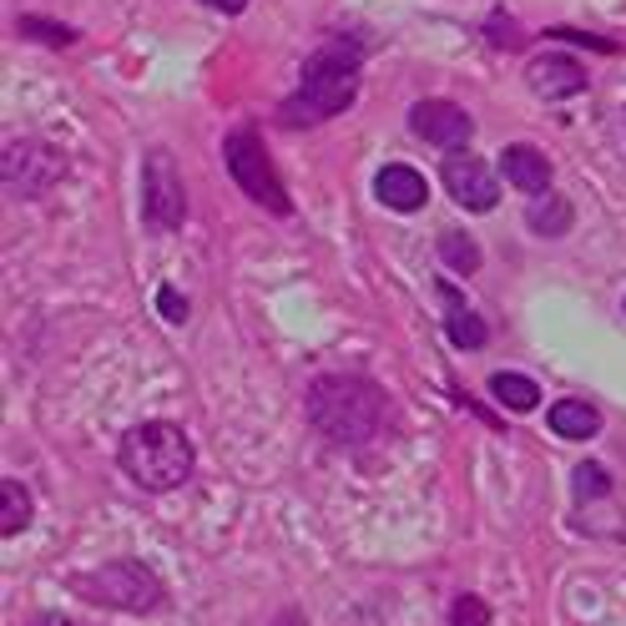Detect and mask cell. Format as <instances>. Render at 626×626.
I'll use <instances>...</instances> for the list:
<instances>
[{
  "label": "cell",
  "instance_id": "cell-5",
  "mask_svg": "<svg viewBox=\"0 0 626 626\" xmlns=\"http://www.w3.org/2000/svg\"><path fill=\"white\" fill-rule=\"evenodd\" d=\"M82 591L92 602L117 606V612H131V616H147L167 602L157 571L142 566V561H107V566H96L92 576L82 581Z\"/></svg>",
  "mask_w": 626,
  "mask_h": 626
},
{
  "label": "cell",
  "instance_id": "cell-26",
  "mask_svg": "<svg viewBox=\"0 0 626 626\" xmlns=\"http://www.w3.org/2000/svg\"><path fill=\"white\" fill-rule=\"evenodd\" d=\"M31 626H82V622H72V616H36Z\"/></svg>",
  "mask_w": 626,
  "mask_h": 626
},
{
  "label": "cell",
  "instance_id": "cell-24",
  "mask_svg": "<svg viewBox=\"0 0 626 626\" xmlns=\"http://www.w3.org/2000/svg\"><path fill=\"white\" fill-rule=\"evenodd\" d=\"M490 41H496V46H520V31H510V15L506 11L490 15Z\"/></svg>",
  "mask_w": 626,
  "mask_h": 626
},
{
  "label": "cell",
  "instance_id": "cell-15",
  "mask_svg": "<svg viewBox=\"0 0 626 626\" xmlns=\"http://www.w3.org/2000/svg\"><path fill=\"white\" fill-rule=\"evenodd\" d=\"M490 394H496V404H506V410H516V414H531L535 404H541V384L526 374H510V369L490 374Z\"/></svg>",
  "mask_w": 626,
  "mask_h": 626
},
{
  "label": "cell",
  "instance_id": "cell-22",
  "mask_svg": "<svg viewBox=\"0 0 626 626\" xmlns=\"http://www.w3.org/2000/svg\"><path fill=\"white\" fill-rule=\"evenodd\" d=\"M545 36H551V41H571V46H591V51H616V41L591 36V31H576V25H551Z\"/></svg>",
  "mask_w": 626,
  "mask_h": 626
},
{
  "label": "cell",
  "instance_id": "cell-7",
  "mask_svg": "<svg viewBox=\"0 0 626 626\" xmlns=\"http://www.w3.org/2000/svg\"><path fill=\"white\" fill-rule=\"evenodd\" d=\"M66 178V157L36 137H11L6 142V192L11 198H41Z\"/></svg>",
  "mask_w": 626,
  "mask_h": 626
},
{
  "label": "cell",
  "instance_id": "cell-10",
  "mask_svg": "<svg viewBox=\"0 0 626 626\" xmlns=\"http://www.w3.org/2000/svg\"><path fill=\"white\" fill-rule=\"evenodd\" d=\"M586 66H581L576 56H566V51H545V56H535L531 66H526V86H531L541 102H566V96H581L586 92Z\"/></svg>",
  "mask_w": 626,
  "mask_h": 626
},
{
  "label": "cell",
  "instance_id": "cell-2",
  "mask_svg": "<svg viewBox=\"0 0 626 626\" xmlns=\"http://www.w3.org/2000/svg\"><path fill=\"white\" fill-rule=\"evenodd\" d=\"M359 66H364V46H359L354 36L323 41V46L304 61V82H298V92L278 107V121H284V127H314V121L343 117L359 96Z\"/></svg>",
  "mask_w": 626,
  "mask_h": 626
},
{
  "label": "cell",
  "instance_id": "cell-9",
  "mask_svg": "<svg viewBox=\"0 0 626 626\" xmlns=\"http://www.w3.org/2000/svg\"><path fill=\"white\" fill-rule=\"evenodd\" d=\"M410 131L420 137V142L429 147H449V152H460L465 142H470V112L455 107V102H445V96H425V102H414L410 107Z\"/></svg>",
  "mask_w": 626,
  "mask_h": 626
},
{
  "label": "cell",
  "instance_id": "cell-18",
  "mask_svg": "<svg viewBox=\"0 0 626 626\" xmlns=\"http://www.w3.org/2000/svg\"><path fill=\"white\" fill-rule=\"evenodd\" d=\"M439 258L449 273H475L480 268V248L465 233H439Z\"/></svg>",
  "mask_w": 626,
  "mask_h": 626
},
{
  "label": "cell",
  "instance_id": "cell-27",
  "mask_svg": "<svg viewBox=\"0 0 626 626\" xmlns=\"http://www.w3.org/2000/svg\"><path fill=\"white\" fill-rule=\"evenodd\" d=\"M273 626H304V616H298V612H284V616H278V622H273Z\"/></svg>",
  "mask_w": 626,
  "mask_h": 626
},
{
  "label": "cell",
  "instance_id": "cell-12",
  "mask_svg": "<svg viewBox=\"0 0 626 626\" xmlns=\"http://www.w3.org/2000/svg\"><path fill=\"white\" fill-rule=\"evenodd\" d=\"M374 198L384 202V208H394V213H420L429 198V182L414 172V167L404 162H390L374 172Z\"/></svg>",
  "mask_w": 626,
  "mask_h": 626
},
{
  "label": "cell",
  "instance_id": "cell-20",
  "mask_svg": "<svg viewBox=\"0 0 626 626\" xmlns=\"http://www.w3.org/2000/svg\"><path fill=\"white\" fill-rule=\"evenodd\" d=\"M449 626H490V606L480 596H455L449 606Z\"/></svg>",
  "mask_w": 626,
  "mask_h": 626
},
{
  "label": "cell",
  "instance_id": "cell-8",
  "mask_svg": "<svg viewBox=\"0 0 626 626\" xmlns=\"http://www.w3.org/2000/svg\"><path fill=\"white\" fill-rule=\"evenodd\" d=\"M439 182H445V192L460 202L465 213H490V208L500 202L496 167L480 162L475 152H449L445 167H439Z\"/></svg>",
  "mask_w": 626,
  "mask_h": 626
},
{
  "label": "cell",
  "instance_id": "cell-4",
  "mask_svg": "<svg viewBox=\"0 0 626 626\" xmlns=\"http://www.w3.org/2000/svg\"><path fill=\"white\" fill-rule=\"evenodd\" d=\"M223 157H227V172H233L237 192H248L263 213H278V217L294 213V202H288V192H284V178L273 172V157H268V147H263L258 127L227 131Z\"/></svg>",
  "mask_w": 626,
  "mask_h": 626
},
{
  "label": "cell",
  "instance_id": "cell-13",
  "mask_svg": "<svg viewBox=\"0 0 626 626\" xmlns=\"http://www.w3.org/2000/svg\"><path fill=\"white\" fill-rule=\"evenodd\" d=\"M545 420H551V435H561V439L602 435V414H596V404H586V400H555Z\"/></svg>",
  "mask_w": 626,
  "mask_h": 626
},
{
  "label": "cell",
  "instance_id": "cell-11",
  "mask_svg": "<svg viewBox=\"0 0 626 626\" xmlns=\"http://www.w3.org/2000/svg\"><path fill=\"white\" fill-rule=\"evenodd\" d=\"M500 178L516 182V192L545 198L551 192V157L531 142H510V147H500Z\"/></svg>",
  "mask_w": 626,
  "mask_h": 626
},
{
  "label": "cell",
  "instance_id": "cell-16",
  "mask_svg": "<svg viewBox=\"0 0 626 626\" xmlns=\"http://www.w3.org/2000/svg\"><path fill=\"white\" fill-rule=\"evenodd\" d=\"M31 526V490L15 475L0 480V535H21Z\"/></svg>",
  "mask_w": 626,
  "mask_h": 626
},
{
  "label": "cell",
  "instance_id": "cell-1",
  "mask_svg": "<svg viewBox=\"0 0 626 626\" xmlns=\"http://www.w3.org/2000/svg\"><path fill=\"white\" fill-rule=\"evenodd\" d=\"M304 410L314 420V429L329 445H343V449L369 445V439H379L384 425H390V400L364 374H319L308 384Z\"/></svg>",
  "mask_w": 626,
  "mask_h": 626
},
{
  "label": "cell",
  "instance_id": "cell-23",
  "mask_svg": "<svg viewBox=\"0 0 626 626\" xmlns=\"http://www.w3.org/2000/svg\"><path fill=\"white\" fill-rule=\"evenodd\" d=\"M157 308H162V319H167V323H182V319L192 314V304H188V298H182L172 284L157 288Z\"/></svg>",
  "mask_w": 626,
  "mask_h": 626
},
{
  "label": "cell",
  "instance_id": "cell-14",
  "mask_svg": "<svg viewBox=\"0 0 626 626\" xmlns=\"http://www.w3.org/2000/svg\"><path fill=\"white\" fill-rule=\"evenodd\" d=\"M439 294H445V304H449V314H445V333H449V343H460V349H480L485 343V319L480 314H475L470 304H465L460 294H455V288L449 284H439Z\"/></svg>",
  "mask_w": 626,
  "mask_h": 626
},
{
  "label": "cell",
  "instance_id": "cell-17",
  "mask_svg": "<svg viewBox=\"0 0 626 626\" xmlns=\"http://www.w3.org/2000/svg\"><path fill=\"white\" fill-rule=\"evenodd\" d=\"M571 202L566 198H555V192H545V198H535V208H531V233H541V237H561V233H571Z\"/></svg>",
  "mask_w": 626,
  "mask_h": 626
},
{
  "label": "cell",
  "instance_id": "cell-6",
  "mask_svg": "<svg viewBox=\"0 0 626 626\" xmlns=\"http://www.w3.org/2000/svg\"><path fill=\"white\" fill-rule=\"evenodd\" d=\"M142 217L152 233H178L188 223V188L167 147H152L142 157Z\"/></svg>",
  "mask_w": 626,
  "mask_h": 626
},
{
  "label": "cell",
  "instance_id": "cell-25",
  "mask_svg": "<svg viewBox=\"0 0 626 626\" xmlns=\"http://www.w3.org/2000/svg\"><path fill=\"white\" fill-rule=\"evenodd\" d=\"M202 6H213V11H223V15H243V11H248V0H202Z\"/></svg>",
  "mask_w": 626,
  "mask_h": 626
},
{
  "label": "cell",
  "instance_id": "cell-19",
  "mask_svg": "<svg viewBox=\"0 0 626 626\" xmlns=\"http://www.w3.org/2000/svg\"><path fill=\"white\" fill-rule=\"evenodd\" d=\"M15 31H21L25 41H46V46H72L76 41L72 25H56V21H46V15H21Z\"/></svg>",
  "mask_w": 626,
  "mask_h": 626
},
{
  "label": "cell",
  "instance_id": "cell-3",
  "mask_svg": "<svg viewBox=\"0 0 626 626\" xmlns=\"http://www.w3.org/2000/svg\"><path fill=\"white\" fill-rule=\"evenodd\" d=\"M117 460L131 475V485H142V490H178L198 470V449H192L188 429L172 420H142L121 435Z\"/></svg>",
  "mask_w": 626,
  "mask_h": 626
},
{
  "label": "cell",
  "instance_id": "cell-21",
  "mask_svg": "<svg viewBox=\"0 0 626 626\" xmlns=\"http://www.w3.org/2000/svg\"><path fill=\"white\" fill-rule=\"evenodd\" d=\"M612 490V480H606L602 465H576V500H591V496H606Z\"/></svg>",
  "mask_w": 626,
  "mask_h": 626
}]
</instances>
